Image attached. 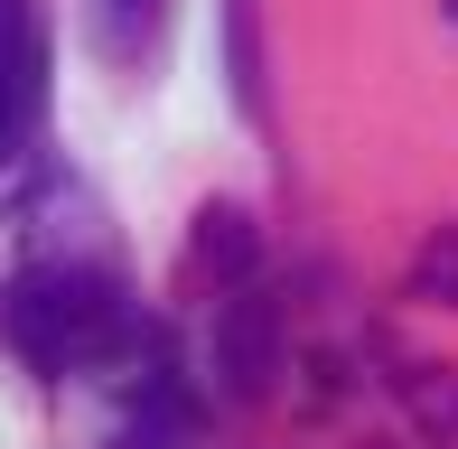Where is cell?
<instances>
[{
  "label": "cell",
  "instance_id": "cell-1",
  "mask_svg": "<svg viewBox=\"0 0 458 449\" xmlns=\"http://www.w3.org/2000/svg\"><path fill=\"white\" fill-rule=\"evenodd\" d=\"M0 328L38 375H75V365H113L131 346V309H122V291L103 272L47 262V272H19L0 291Z\"/></svg>",
  "mask_w": 458,
  "mask_h": 449
},
{
  "label": "cell",
  "instance_id": "cell-2",
  "mask_svg": "<svg viewBox=\"0 0 458 449\" xmlns=\"http://www.w3.org/2000/svg\"><path fill=\"white\" fill-rule=\"evenodd\" d=\"M272 375H281V309L253 281H234L216 309V384L234 402H253V394H272Z\"/></svg>",
  "mask_w": 458,
  "mask_h": 449
},
{
  "label": "cell",
  "instance_id": "cell-3",
  "mask_svg": "<svg viewBox=\"0 0 458 449\" xmlns=\"http://www.w3.org/2000/svg\"><path fill=\"white\" fill-rule=\"evenodd\" d=\"M38 29H29V0H0V140L38 113Z\"/></svg>",
  "mask_w": 458,
  "mask_h": 449
},
{
  "label": "cell",
  "instance_id": "cell-4",
  "mask_svg": "<svg viewBox=\"0 0 458 449\" xmlns=\"http://www.w3.org/2000/svg\"><path fill=\"white\" fill-rule=\"evenodd\" d=\"M159 19H169V0H85V29H94L103 66H140L159 47Z\"/></svg>",
  "mask_w": 458,
  "mask_h": 449
},
{
  "label": "cell",
  "instance_id": "cell-5",
  "mask_svg": "<svg viewBox=\"0 0 458 449\" xmlns=\"http://www.w3.org/2000/svg\"><path fill=\"white\" fill-rule=\"evenodd\" d=\"M403 402L430 440H458V365H411L403 375Z\"/></svg>",
  "mask_w": 458,
  "mask_h": 449
},
{
  "label": "cell",
  "instance_id": "cell-6",
  "mask_svg": "<svg viewBox=\"0 0 458 449\" xmlns=\"http://www.w3.org/2000/svg\"><path fill=\"white\" fill-rule=\"evenodd\" d=\"M197 262H216L225 281H243L253 272V224H243L234 207H206L197 216Z\"/></svg>",
  "mask_w": 458,
  "mask_h": 449
},
{
  "label": "cell",
  "instance_id": "cell-7",
  "mask_svg": "<svg viewBox=\"0 0 458 449\" xmlns=\"http://www.w3.org/2000/svg\"><path fill=\"white\" fill-rule=\"evenodd\" d=\"M421 291H440L449 309H458V224H440V234L421 243Z\"/></svg>",
  "mask_w": 458,
  "mask_h": 449
}]
</instances>
